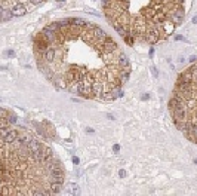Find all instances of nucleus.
<instances>
[{"label":"nucleus","instance_id":"nucleus-1","mask_svg":"<svg viewBox=\"0 0 197 196\" xmlns=\"http://www.w3.org/2000/svg\"><path fill=\"white\" fill-rule=\"evenodd\" d=\"M172 111H174V119H175L177 124L179 120H184V117H185V104H184V101L181 100L178 103V106L175 107Z\"/></svg>","mask_w":197,"mask_h":196},{"label":"nucleus","instance_id":"nucleus-2","mask_svg":"<svg viewBox=\"0 0 197 196\" xmlns=\"http://www.w3.org/2000/svg\"><path fill=\"white\" fill-rule=\"evenodd\" d=\"M11 12H12V15L14 17H24L25 14H27V9H25V6H24V3H17V5H14L12 6V9H11Z\"/></svg>","mask_w":197,"mask_h":196},{"label":"nucleus","instance_id":"nucleus-3","mask_svg":"<svg viewBox=\"0 0 197 196\" xmlns=\"http://www.w3.org/2000/svg\"><path fill=\"white\" fill-rule=\"evenodd\" d=\"M51 180L52 181H58V183H62L64 181V171L61 168H56L54 171H51Z\"/></svg>","mask_w":197,"mask_h":196},{"label":"nucleus","instance_id":"nucleus-4","mask_svg":"<svg viewBox=\"0 0 197 196\" xmlns=\"http://www.w3.org/2000/svg\"><path fill=\"white\" fill-rule=\"evenodd\" d=\"M104 49H105L107 52H114V51L117 49V45H116V42H114L113 39L105 37V40H104Z\"/></svg>","mask_w":197,"mask_h":196},{"label":"nucleus","instance_id":"nucleus-5","mask_svg":"<svg viewBox=\"0 0 197 196\" xmlns=\"http://www.w3.org/2000/svg\"><path fill=\"white\" fill-rule=\"evenodd\" d=\"M28 150H30V153L33 155V153H36V152H40L42 150V144L36 140H31V141L28 143Z\"/></svg>","mask_w":197,"mask_h":196},{"label":"nucleus","instance_id":"nucleus-6","mask_svg":"<svg viewBox=\"0 0 197 196\" xmlns=\"http://www.w3.org/2000/svg\"><path fill=\"white\" fill-rule=\"evenodd\" d=\"M147 40L150 42V43H157L159 42V31L157 30H151V31H148L147 33Z\"/></svg>","mask_w":197,"mask_h":196},{"label":"nucleus","instance_id":"nucleus-7","mask_svg":"<svg viewBox=\"0 0 197 196\" xmlns=\"http://www.w3.org/2000/svg\"><path fill=\"white\" fill-rule=\"evenodd\" d=\"M153 21L157 24V22H164L166 21V15H164V11H157L154 15H153Z\"/></svg>","mask_w":197,"mask_h":196},{"label":"nucleus","instance_id":"nucleus-8","mask_svg":"<svg viewBox=\"0 0 197 196\" xmlns=\"http://www.w3.org/2000/svg\"><path fill=\"white\" fill-rule=\"evenodd\" d=\"M68 21H70V25H77V27H86L88 25V22L83 21L82 18H70Z\"/></svg>","mask_w":197,"mask_h":196},{"label":"nucleus","instance_id":"nucleus-9","mask_svg":"<svg viewBox=\"0 0 197 196\" xmlns=\"http://www.w3.org/2000/svg\"><path fill=\"white\" fill-rule=\"evenodd\" d=\"M17 138H18V132L17 131H9L5 135V143H14Z\"/></svg>","mask_w":197,"mask_h":196},{"label":"nucleus","instance_id":"nucleus-10","mask_svg":"<svg viewBox=\"0 0 197 196\" xmlns=\"http://www.w3.org/2000/svg\"><path fill=\"white\" fill-rule=\"evenodd\" d=\"M179 82H193V71L188 70L179 76Z\"/></svg>","mask_w":197,"mask_h":196},{"label":"nucleus","instance_id":"nucleus-11","mask_svg":"<svg viewBox=\"0 0 197 196\" xmlns=\"http://www.w3.org/2000/svg\"><path fill=\"white\" fill-rule=\"evenodd\" d=\"M43 37H45L48 42H54V40H55V31H52L51 28H48V27H46V28L43 30Z\"/></svg>","mask_w":197,"mask_h":196},{"label":"nucleus","instance_id":"nucleus-12","mask_svg":"<svg viewBox=\"0 0 197 196\" xmlns=\"http://www.w3.org/2000/svg\"><path fill=\"white\" fill-rule=\"evenodd\" d=\"M163 28H164V33L172 34L174 30H175V24H174V22H169V21H164V22H163Z\"/></svg>","mask_w":197,"mask_h":196},{"label":"nucleus","instance_id":"nucleus-13","mask_svg":"<svg viewBox=\"0 0 197 196\" xmlns=\"http://www.w3.org/2000/svg\"><path fill=\"white\" fill-rule=\"evenodd\" d=\"M61 190H62V183H58V181L51 183V193H59Z\"/></svg>","mask_w":197,"mask_h":196},{"label":"nucleus","instance_id":"nucleus-14","mask_svg":"<svg viewBox=\"0 0 197 196\" xmlns=\"http://www.w3.org/2000/svg\"><path fill=\"white\" fill-rule=\"evenodd\" d=\"M12 17H14V15H12V12H11L9 9H2V8H0V18H2L3 21H9Z\"/></svg>","mask_w":197,"mask_h":196},{"label":"nucleus","instance_id":"nucleus-15","mask_svg":"<svg viewBox=\"0 0 197 196\" xmlns=\"http://www.w3.org/2000/svg\"><path fill=\"white\" fill-rule=\"evenodd\" d=\"M92 92H95V95H101L102 94V85L99 82H92Z\"/></svg>","mask_w":197,"mask_h":196},{"label":"nucleus","instance_id":"nucleus-16","mask_svg":"<svg viewBox=\"0 0 197 196\" xmlns=\"http://www.w3.org/2000/svg\"><path fill=\"white\" fill-rule=\"evenodd\" d=\"M92 30H93V34L96 36V37H98V39H101V40H102V42H104V40H105V37H107V34H105V33H104V31H102V30H101V28H98V27H93V28H92Z\"/></svg>","mask_w":197,"mask_h":196},{"label":"nucleus","instance_id":"nucleus-17","mask_svg":"<svg viewBox=\"0 0 197 196\" xmlns=\"http://www.w3.org/2000/svg\"><path fill=\"white\" fill-rule=\"evenodd\" d=\"M45 58H46V61H54L55 59V49H52V48H48L46 49V52H45Z\"/></svg>","mask_w":197,"mask_h":196},{"label":"nucleus","instance_id":"nucleus-18","mask_svg":"<svg viewBox=\"0 0 197 196\" xmlns=\"http://www.w3.org/2000/svg\"><path fill=\"white\" fill-rule=\"evenodd\" d=\"M42 156H43V160H49L51 159V156H52V150H51L49 147L42 149Z\"/></svg>","mask_w":197,"mask_h":196},{"label":"nucleus","instance_id":"nucleus-19","mask_svg":"<svg viewBox=\"0 0 197 196\" xmlns=\"http://www.w3.org/2000/svg\"><path fill=\"white\" fill-rule=\"evenodd\" d=\"M114 28L117 30V33H119V34H122L123 37H125V36H127V31H126V27H125V25L122 27L119 22H114Z\"/></svg>","mask_w":197,"mask_h":196},{"label":"nucleus","instance_id":"nucleus-20","mask_svg":"<svg viewBox=\"0 0 197 196\" xmlns=\"http://www.w3.org/2000/svg\"><path fill=\"white\" fill-rule=\"evenodd\" d=\"M188 134L191 135V140H193V141H197V125H191Z\"/></svg>","mask_w":197,"mask_h":196},{"label":"nucleus","instance_id":"nucleus-21","mask_svg":"<svg viewBox=\"0 0 197 196\" xmlns=\"http://www.w3.org/2000/svg\"><path fill=\"white\" fill-rule=\"evenodd\" d=\"M67 192L71 193V195L77 193V184H74V183H68V184H67Z\"/></svg>","mask_w":197,"mask_h":196},{"label":"nucleus","instance_id":"nucleus-22","mask_svg":"<svg viewBox=\"0 0 197 196\" xmlns=\"http://www.w3.org/2000/svg\"><path fill=\"white\" fill-rule=\"evenodd\" d=\"M119 63H120L122 66H125V67H129V59H127V56H126L125 53H122V55L119 56Z\"/></svg>","mask_w":197,"mask_h":196},{"label":"nucleus","instance_id":"nucleus-23","mask_svg":"<svg viewBox=\"0 0 197 196\" xmlns=\"http://www.w3.org/2000/svg\"><path fill=\"white\" fill-rule=\"evenodd\" d=\"M190 88H191V82H179V91L190 89Z\"/></svg>","mask_w":197,"mask_h":196},{"label":"nucleus","instance_id":"nucleus-24","mask_svg":"<svg viewBox=\"0 0 197 196\" xmlns=\"http://www.w3.org/2000/svg\"><path fill=\"white\" fill-rule=\"evenodd\" d=\"M48 28H51L52 31H58L61 27H59V24H58V22H52V24H49V25H48Z\"/></svg>","mask_w":197,"mask_h":196},{"label":"nucleus","instance_id":"nucleus-25","mask_svg":"<svg viewBox=\"0 0 197 196\" xmlns=\"http://www.w3.org/2000/svg\"><path fill=\"white\" fill-rule=\"evenodd\" d=\"M58 24H59V27H67V25H70V21H68V19H62V21H59Z\"/></svg>","mask_w":197,"mask_h":196},{"label":"nucleus","instance_id":"nucleus-26","mask_svg":"<svg viewBox=\"0 0 197 196\" xmlns=\"http://www.w3.org/2000/svg\"><path fill=\"white\" fill-rule=\"evenodd\" d=\"M172 19H174V24H179V22L182 21V18L178 17V15H174V17H172Z\"/></svg>","mask_w":197,"mask_h":196},{"label":"nucleus","instance_id":"nucleus-27","mask_svg":"<svg viewBox=\"0 0 197 196\" xmlns=\"http://www.w3.org/2000/svg\"><path fill=\"white\" fill-rule=\"evenodd\" d=\"M125 39H126V42H127V45H132V43H133V39H132V37H129V36H125Z\"/></svg>","mask_w":197,"mask_h":196},{"label":"nucleus","instance_id":"nucleus-28","mask_svg":"<svg viewBox=\"0 0 197 196\" xmlns=\"http://www.w3.org/2000/svg\"><path fill=\"white\" fill-rule=\"evenodd\" d=\"M175 15H178V17L184 18V11H182V9H178V11H177V12H175Z\"/></svg>","mask_w":197,"mask_h":196},{"label":"nucleus","instance_id":"nucleus-29","mask_svg":"<svg viewBox=\"0 0 197 196\" xmlns=\"http://www.w3.org/2000/svg\"><path fill=\"white\" fill-rule=\"evenodd\" d=\"M8 132H9V131H8V129H6V126H3V128H2V129H0V134H2V135H6V134H8Z\"/></svg>","mask_w":197,"mask_h":196},{"label":"nucleus","instance_id":"nucleus-30","mask_svg":"<svg viewBox=\"0 0 197 196\" xmlns=\"http://www.w3.org/2000/svg\"><path fill=\"white\" fill-rule=\"evenodd\" d=\"M151 73H153V76H154V77H157V76H159V73H157V70H156V67H151Z\"/></svg>","mask_w":197,"mask_h":196},{"label":"nucleus","instance_id":"nucleus-31","mask_svg":"<svg viewBox=\"0 0 197 196\" xmlns=\"http://www.w3.org/2000/svg\"><path fill=\"white\" fill-rule=\"evenodd\" d=\"M3 117H6V111L3 108H0V119H3Z\"/></svg>","mask_w":197,"mask_h":196},{"label":"nucleus","instance_id":"nucleus-32","mask_svg":"<svg viewBox=\"0 0 197 196\" xmlns=\"http://www.w3.org/2000/svg\"><path fill=\"white\" fill-rule=\"evenodd\" d=\"M113 150H114L116 153H119V150H120V146H119V144H116V146L113 147Z\"/></svg>","mask_w":197,"mask_h":196},{"label":"nucleus","instance_id":"nucleus-33","mask_svg":"<svg viewBox=\"0 0 197 196\" xmlns=\"http://www.w3.org/2000/svg\"><path fill=\"white\" fill-rule=\"evenodd\" d=\"M119 175H120V177L123 178L126 175V172H125V169H120V171H119Z\"/></svg>","mask_w":197,"mask_h":196},{"label":"nucleus","instance_id":"nucleus-34","mask_svg":"<svg viewBox=\"0 0 197 196\" xmlns=\"http://www.w3.org/2000/svg\"><path fill=\"white\" fill-rule=\"evenodd\" d=\"M190 63H197V56H190Z\"/></svg>","mask_w":197,"mask_h":196},{"label":"nucleus","instance_id":"nucleus-35","mask_svg":"<svg viewBox=\"0 0 197 196\" xmlns=\"http://www.w3.org/2000/svg\"><path fill=\"white\" fill-rule=\"evenodd\" d=\"M175 40H182V42H184V40H185V37H182V36H177V37H175Z\"/></svg>","mask_w":197,"mask_h":196},{"label":"nucleus","instance_id":"nucleus-36","mask_svg":"<svg viewBox=\"0 0 197 196\" xmlns=\"http://www.w3.org/2000/svg\"><path fill=\"white\" fill-rule=\"evenodd\" d=\"M33 5H39V3H42V0H30Z\"/></svg>","mask_w":197,"mask_h":196},{"label":"nucleus","instance_id":"nucleus-37","mask_svg":"<svg viewBox=\"0 0 197 196\" xmlns=\"http://www.w3.org/2000/svg\"><path fill=\"white\" fill-rule=\"evenodd\" d=\"M141 98H142V100H148V98H150V95H148V94H144Z\"/></svg>","mask_w":197,"mask_h":196},{"label":"nucleus","instance_id":"nucleus-38","mask_svg":"<svg viewBox=\"0 0 197 196\" xmlns=\"http://www.w3.org/2000/svg\"><path fill=\"white\" fill-rule=\"evenodd\" d=\"M73 162L77 165V163H79V158H76V156H74V158H73Z\"/></svg>","mask_w":197,"mask_h":196},{"label":"nucleus","instance_id":"nucleus-39","mask_svg":"<svg viewBox=\"0 0 197 196\" xmlns=\"http://www.w3.org/2000/svg\"><path fill=\"white\" fill-rule=\"evenodd\" d=\"M6 53H8V55H11V56H12V55H14V51H6Z\"/></svg>","mask_w":197,"mask_h":196},{"label":"nucleus","instance_id":"nucleus-40","mask_svg":"<svg viewBox=\"0 0 197 196\" xmlns=\"http://www.w3.org/2000/svg\"><path fill=\"white\" fill-rule=\"evenodd\" d=\"M193 22H194V24H197V17L193 18Z\"/></svg>","mask_w":197,"mask_h":196},{"label":"nucleus","instance_id":"nucleus-41","mask_svg":"<svg viewBox=\"0 0 197 196\" xmlns=\"http://www.w3.org/2000/svg\"><path fill=\"white\" fill-rule=\"evenodd\" d=\"M194 163H197V159H194Z\"/></svg>","mask_w":197,"mask_h":196},{"label":"nucleus","instance_id":"nucleus-42","mask_svg":"<svg viewBox=\"0 0 197 196\" xmlns=\"http://www.w3.org/2000/svg\"><path fill=\"white\" fill-rule=\"evenodd\" d=\"M58 2H64V0H58Z\"/></svg>","mask_w":197,"mask_h":196}]
</instances>
